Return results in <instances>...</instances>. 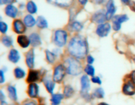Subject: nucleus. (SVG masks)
I'll return each instance as SVG.
<instances>
[{
	"label": "nucleus",
	"instance_id": "9b49d317",
	"mask_svg": "<svg viewBox=\"0 0 135 105\" xmlns=\"http://www.w3.org/2000/svg\"><path fill=\"white\" fill-rule=\"evenodd\" d=\"M105 20H107L106 15H105V13H104L102 10H99V11L96 12L92 16V20H93V22L100 24L104 23L105 21Z\"/></svg>",
	"mask_w": 135,
	"mask_h": 105
},
{
	"label": "nucleus",
	"instance_id": "c756f323",
	"mask_svg": "<svg viewBox=\"0 0 135 105\" xmlns=\"http://www.w3.org/2000/svg\"><path fill=\"white\" fill-rule=\"evenodd\" d=\"M71 28L73 31L79 32L83 30V25L80 22H77V21H75V22H73L71 24Z\"/></svg>",
	"mask_w": 135,
	"mask_h": 105
},
{
	"label": "nucleus",
	"instance_id": "39448f33",
	"mask_svg": "<svg viewBox=\"0 0 135 105\" xmlns=\"http://www.w3.org/2000/svg\"><path fill=\"white\" fill-rule=\"evenodd\" d=\"M129 20L127 14H120L114 17L113 20V28L115 31H119L121 28V24Z\"/></svg>",
	"mask_w": 135,
	"mask_h": 105
},
{
	"label": "nucleus",
	"instance_id": "9d476101",
	"mask_svg": "<svg viewBox=\"0 0 135 105\" xmlns=\"http://www.w3.org/2000/svg\"><path fill=\"white\" fill-rule=\"evenodd\" d=\"M107 12L105 13L107 20H111L116 12V7L113 0H109L106 5Z\"/></svg>",
	"mask_w": 135,
	"mask_h": 105
},
{
	"label": "nucleus",
	"instance_id": "a878e982",
	"mask_svg": "<svg viewBox=\"0 0 135 105\" xmlns=\"http://www.w3.org/2000/svg\"><path fill=\"white\" fill-rule=\"evenodd\" d=\"M74 94V89L71 85H66L64 87V90H63V94L67 98H69V97H72L73 94Z\"/></svg>",
	"mask_w": 135,
	"mask_h": 105
},
{
	"label": "nucleus",
	"instance_id": "de8ad7c7",
	"mask_svg": "<svg viewBox=\"0 0 135 105\" xmlns=\"http://www.w3.org/2000/svg\"><path fill=\"white\" fill-rule=\"evenodd\" d=\"M133 60H134V62H135V57L134 58V59H133Z\"/></svg>",
	"mask_w": 135,
	"mask_h": 105
},
{
	"label": "nucleus",
	"instance_id": "423d86ee",
	"mask_svg": "<svg viewBox=\"0 0 135 105\" xmlns=\"http://www.w3.org/2000/svg\"><path fill=\"white\" fill-rule=\"evenodd\" d=\"M111 28L112 27L109 23L100 24L96 29V34L100 38H104L109 34Z\"/></svg>",
	"mask_w": 135,
	"mask_h": 105
},
{
	"label": "nucleus",
	"instance_id": "4be33fe9",
	"mask_svg": "<svg viewBox=\"0 0 135 105\" xmlns=\"http://www.w3.org/2000/svg\"><path fill=\"white\" fill-rule=\"evenodd\" d=\"M8 93H9V97L13 101H17V89L13 85H9L7 87Z\"/></svg>",
	"mask_w": 135,
	"mask_h": 105
},
{
	"label": "nucleus",
	"instance_id": "f257e3e1",
	"mask_svg": "<svg viewBox=\"0 0 135 105\" xmlns=\"http://www.w3.org/2000/svg\"><path fill=\"white\" fill-rule=\"evenodd\" d=\"M68 51L73 57L83 59L88 54V43L85 38L82 35H75L69 41Z\"/></svg>",
	"mask_w": 135,
	"mask_h": 105
},
{
	"label": "nucleus",
	"instance_id": "1a4fd4ad",
	"mask_svg": "<svg viewBox=\"0 0 135 105\" xmlns=\"http://www.w3.org/2000/svg\"><path fill=\"white\" fill-rule=\"evenodd\" d=\"M26 26L25 22L19 19H17L13 22V29L17 34H22L25 32L26 30Z\"/></svg>",
	"mask_w": 135,
	"mask_h": 105
},
{
	"label": "nucleus",
	"instance_id": "a211bd4d",
	"mask_svg": "<svg viewBox=\"0 0 135 105\" xmlns=\"http://www.w3.org/2000/svg\"><path fill=\"white\" fill-rule=\"evenodd\" d=\"M9 60H10L11 62L13 63H17L18 62V60H20V55L17 49H12L10 51L9 54Z\"/></svg>",
	"mask_w": 135,
	"mask_h": 105
},
{
	"label": "nucleus",
	"instance_id": "a18cd8bd",
	"mask_svg": "<svg viewBox=\"0 0 135 105\" xmlns=\"http://www.w3.org/2000/svg\"><path fill=\"white\" fill-rule=\"evenodd\" d=\"M1 105H7V103L5 101H1Z\"/></svg>",
	"mask_w": 135,
	"mask_h": 105
},
{
	"label": "nucleus",
	"instance_id": "cd10ccee",
	"mask_svg": "<svg viewBox=\"0 0 135 105\" xmlns=\"http://www.w3.org/2000/svg\"><path fill=\"white\" fill-rule=\"evenodd\" d=\"M1 42H2V43L4 45L7 47H9L13 45V39L11 37L8 36V35H5V36L3 37L2 39H1Z\"/></svg>",
	"mask_w": 135,
	"mask_h": 105
},
{
	"label": "nucleus",
	"instance_id": "f03ea898",
	"mask_svg": "<svg viewBox=\"0 0 135 105\" xmlns=\"http://www.w3.org/2000/svg\"><path fill=\"white\" fill-rule=\"evenodd\" d=\"M65 67L67 74L72 76H78L83 72L81 63L76 58L68 57L65 60Z\"/></svg>",
	"mask_w": 135,
	"mask_h": 105
},
{
	"label": "nucleus",
	"instance_id": "c03bdc74",
	"mask_svg": "<svg viewBox=\"0 0 135 105\" xmlns=\"http://www.w3.org/2000/svg\"><path fill=\"white\" fill-rule=\"evenodd\" d=\"M104 1H105V0H96V3H97L98 4H102L104 2Z\"/></svg>",
	"mask_w": 135,
	"mask_h": 105
},
{
	"label": "nucleus",
	"instance_id": "5701e85b",
	"mask_svg": "<svg viewBox=\"0 0 135 105\" xmlns=\"http://www.w3.org/2000/svg\"><path fill=\"white\" fill-rule=\"evenodd\" d=\"M36 25L38 28H46L48 26V24H47V21L46 20V18L44 17L40 16L38 17L36 20Z\"/></svg>",
	"mask_w": 135,
	"mask_h": 105
},
{
	"label": "nucleus",
	"instance_id": "c85d7f7f",
	"mask_svg": "<svg viewBox=\"0 0 135 105\" xmlns=\"http://www.w3.org/2000/svg\"><path fill=\"white\" fill-rule=\"evenodd\" d=\"M14 74L16 78L21 79L23 78L25 76L26 74L24 70H22L21 68H16L14 70Z\"/></svg>",
	"mask_w": 135,
	"mask_h": 105
},
{
	"label": "nucleus",
	"instance_id": "bb28decb",
	"mask_svg": "<svg viewBox=\"0 0 135 105\" xmlns=\"http://www.w3.org/2000/svg\"><path fill=\"white\" fill-rule=\"evenodd\" d=\"M46 59H47V61L50 63L52 64L55 62V54L54 52H51V51H49V50H46Z\"/></svg>",
	"mask_w": 135,
	"mask_h": 105
},
{
	"label": "nucleus",
	"instance_id": "7ed1b4c3",
	"mask_svg": "<svg viewBox=\"0 0 135 105\" xmlns=\"http://www.w3.org/2000/svg\"><path fill=\"white\" fill-rule=\"evenodd\" d=\"M68 34L65 30H58L55 32L54 42L59 47H63L67 43Z\"/></svg>",
	"mask_w": 135,
	"mask_h": 105
},
{
	"label": "nucleus",
	"instance_id": "473e14b6",
	"mask_svg": "<svg viewBox=\"0 0 135 105\" xmlns=\"http://www.w3.org/2000/svg\"><path fill=\"white\" fill-rule=\"evenodd\" d=\"M8 30V26L5 22H0V31L2 34H5Z\"/></svg>",
	"mask_w": 135,
	"mask_h": 105
},
{
	"label": "nucleus",
	"instance_id": "393cba45",
	"mask_svg": "<svg viewBox=\"0 0 135 105\" xmlns=\"http://www.w3.org/2000/svg\"><path fill=\"white\" fill-rule=\"evenodd\" d=\"M26 9H27L28 12L30 14H35L37 12L38 8H37L36 5L34 1H30L28 2L27 5H26Z\"/></svg>",
	"mask_w": 135,
	"mask_h": 105
},
{
	"label": "nucleus",
	"instance_id": "79ce46f5",
	"mask_svg": "<svg viewBox=\"0 0 135 105\" xmlns=\"http://www.w3.org/2000/svg\"><path fill=\"white\" fill-rule=\"evenodd\" d=\"M79 1L80 2V3L81 4V5H84L87 3V2H88V0H79Z\"/></svg>",
	"mask_w": 135,
	"mask_h": 105
},
{
	"label": "nucleus",
	"instance_id": "4c0bfd02",
	"mask_svg": "<svg viewBox=\"0 0 135 105\" xmlns=\"http://www.w3.org/2000/svg\"><path fill=\"white\" fill-rule=\"evenodd\" d=\"M131 80L135 83V70L133 71L131 74Z\"/></svg>",
	"mask_w": 135,
	"mask_h": 105
},
{
	"label": "nucleus",
	"instance_id": "6ab92c4d",
	"mask_svg": "<svg viewBox=\"0 0 135 105\" xmlns=\"http://www.w3.org/2000/svg\"><path fill=\"white\" fill-rule=\"evenodd\" d=\"M47 1L51 3L58 5V6L66 7H69V5H71L73 0H47Z\"/></svg>",
	"mask_w": 135,
	"mask_h": 105
},
{
	"label": "nucleus",
	"instance_id": "2f4dec72",
	"mask_svg": "<svg viewBox=\"0 0 135 105\" xmlns=\"http://www.w3.org/2000/svg\"><path fill=\"white\" fill-rule=\"evenodd\" d=\"M84 71L90 76H92L93 77L95 74V69L91 64L86 65V66L84 68Z\"/></svg>",
	"mask_w": 135,
	"mask_h": 105
},
{
	"label": "nucleus",
	"instance_id": "f3484780",
	"mask_svg": "<svg viewBox=\"0 0 135 105\" xmlns=\"http://www.w3.org/2000/svg\"><path fill=\"white\" fill-rule=\"evenodd\" d=\"M29 39L30 41V44L33 47H38L42 43L40 37L36 33H32V34H30V36H29Z\"/></svg>",
	"mask_w": 135,
	"mask_h": 105
},
{
	"label": "nucleus",
	"instance_id": "ea45409f",
	"mask_svg": "<svg viewBox=\"0 0 135 105\" xmlns=\"http://www.w3.org/2000/svg\"><path fill=\"white\" fill-rule=\"evenodd\" d=\"M129 5H130V7H131V8L132 10H133L134 11H135V3L130 2Z\"/></svg>",
	"mask_w": 135,
	"mask_h": 105
},
{
	"label": "nucleus",
	"instance_id": "412c9836",
	"mask_svg": "<svg viewBox=\"0 0 135 105\" xmlns=\"http://www.w3.org/2000/svg\"><path fill=\"white\" fill-rule=\"evenodd\" d=\"M24 22L27 27L30 28L33 27L36 24L35 18L31 14H28V15L25 16V18H24Z\"/></svg>",
	"mask_w": 135,
	"mask_h": 105
},
{
	"label": "nucleus",
	"instance_id": "aec40b11",
	"mask_svg": "<svg viewBox=\"0 0 135 105\" xmlns=\"http://www.w3.org/2000/svg\"><path fill=\"white\" fill-rule=\"evenodd\" d=\"M39 79V72L36 70H30L27 77V82L32 83L38 81Z\"/></svg>",
	"mask_w": 135,
	"mask_h": 105
},
{
	"label": "nucleus",
	"instance_id": "58836bf2",
	"mask_svg": "<svg viewBox=\"0 0 135 105\" xmlns=\"http://www.w3.org/2000/svg\"><path fill=\"white\" fill-rule=\"evenodd\" d=\"M23 105H36V104L34 101H28V102H25Z\"/></svg>",
	"mask_w": 135,
	"mask_h": 105
},
{
	"label": "nucleus",
	"instance_id": "0eeeda50",
	"mask_svg": "<svg viewBox=\"0 0 135 105\" xmlns=\"http://www.w3.org/2000/svg\"><path fill=\"white\" fill-rule=\"evenodd\" d=\"M80 83H81V94L83 96H86L88 91L90 89V81L86 75L82 76L80 79Z\"/></svg>",
	"mask_w": 135,
	"mask_h": 105
},
{
	"label": "nucleus",
	"instance_id": "49530a36",
	"mask_svg": "<svg viewBox=\"0 0 135 105\" xmlns=\"http://www.w3.org/2000/svg\"><path fill=\"white\" fill-rule=\"evenodd\" d=\"M98 105H109V104L105 103V102H100V103L98 104Z\"/></svg>",
	"mask_w": 135,
	"mask_h": 105
},
{
	"label": "nucleus",
	"instance_id": "6e6552de",
	"mask_svg": "<svg viewBox=\"0 0 135 105\" xmlns=\"http://www.w3.org/2000/svg\"><path fill=\"white\" fill-rule=\"evenodd\" d=\"M123 92L126 95L131 96L135 94V83L132 80L128 81L123 87Z\"/></svg>",
	"mask_w": 135,
	"mask_h": 105
},
{
	"label": "nucleus",
	"instance_id": "4468645a",
	"mask_svg": "<svg viewBox=\"0 0 135 105\" xmlns=\"http://www.w3.org/2000/svg\"><path fill=\"white\" fill-rule=\"evenodd\" d=\"M38 93H39V87L36 83H32L30 84L28 87V95L31 98H36L38 96Z\"/></svg>",
	"mask_w": 135,
	"mask_h": 105
},
{
	"label": "nucleus",
	"instance_id": "20e7f679",
	"mask_svg": "<svg viewBox=\"0 0 135 105\" xmlns=\"http://www.w3.org/2000/svg\"><path fill=\"white\" fill-rule=\"evenodd\" d=\"M65 72H66V68L64 65L59 64V65L57 66L54 69L53 80H54L55 82H61L64 77Z\"/></svg>",
	"mask_w": 135,
	"mask_h": 105
},
{
	"label": "nucleus",
	"instance_id": "a19ab883",
	"mask_svg": "<svg viewBox=\"0 0 135 105\" xmlns=\"http://www.w3.org/2000/svg\"><path fill=\"white\" fill-rule=\"evenodd\" d=\"M4 98H5V96H4V94L2 91H0V99H1V101H3Z\"/></svg>",
	"mask_w": 135,
	"mask_h": 105
},
{
	"label": "nucleus",
	"instance_id": "72a5a7b5",
	"mask_svg": "<svg viewBox=\"0 0 135 105\" xmlns=\"http://www.w3.org/2000/svg\"><path fill=\"white\" fill-rule=\"evenodd\" d=\"M92 81L93 83H94L99 84V85H101L102 84V80L98 76H95V77L93 76L92 78Z\"/></svg>",
	"mask_w": 135,
	"mask_h": 105
},
{
	"label": "nucleus",
	"instance_id": "f8f14e48",
	"mask_svg": "<svg viewBox=\"0 0 135 105\" xmlns=\"http://www.w3.org/2000/svg\"><path fill=\"white\" fill-rule=\"evenodd\" d=\"M34 50L33 49L29 50L26 55V63L30 69L34 66Z\"/></svg>",
	"mask_w": 135,
	"mask_h": 105
},
{
	"label": "nucleus",
	"instance_id": "b1692460",
	"mask_svg": "<svg viewBox=\"0 0 135 105\" xmlns=\"http://www.w3.org/2000/svg\"><path fill=\"white\" fill-rule=\"evenodd\" d=\"M64 95L61 94H53L51 96V101L52 105H59Z\"/></svg>",
	"mask_w": 135,
	"mask_h": 105
},
{
	"label": "nucleus",
	"instance_id": "37998d69",
	"mask_svg": "<svg viewBox=\"0 0 135 105\" xmlns=\"http://www.w3.org/2000/svg\"><path fill=\"white\" fill-rule=\"evenodd\" d=\"M124 4H129L130 3V0H121Z\"/></svg>",
	"mask_w": 135,
	"mask_h": 105
},
{
	"label": "nucleus",
	"instance_id": "7c9ffc66",
	"mask_svg": "<svg viewBox=\"0 0 135 105\" xmlns=\"http://www.w3.org/2000/svg\"><path fill=\"white\" fill-rule=\"evenodd\" d=\"M94 97L98 98H102L104 97V91L102 88H98L94 91L93 93Z\"/></svg>",
	"mask_w": 135,
	"mask_h": 105
},
{
	"label": "nucleus",
	"instance_id": "dca6fc26",
	"mask_svg": "<svg viewBox=\"0 0 135 105\" xmlns=\"http://www.w3.org/2000/svg\"><path fill=\"white\" fill-rule=\"evenodd\" d=\"M17 42H18V45L22 48H27L30 44L29 38L25 35H20L17 38Z\"/></svg>",
	"mask_w": 135,
	"mask_h": 105
},
{
	"label": "nucleus",
	"instance_id": "f704fd0d",
	"mask_svg": "<svg viewBox=\"0 0 135 105\" xmlns=\"http://www.w3.org/2000/svg\"><path fill=\"white\" fill-rule=\"evenodd\" d=\"M17 0H0V3L1 5L3 4H8V5H11V4L15 3Z\"/></svg>",
	"mask_w": 135,
	"mask_h": 105
},
{
	"label": "nucleus",
	"instance_id": "2eb2a0df",
	"mask_svg": "<svg viewBox=\"0 0 135 105\" xmlns=\"http://www.w3.org/2000/svg\"><path fill=\"white\" fill-rule=\"evenodd\" d=\"M5 14L8 17H11V18H15L17 15V13H18V9L16 7L11 4V5H8L5 7Z\"/></svg>",
	"mask_w": 135,
	"mask_h": 105
},
{
	"label": "nucleus",
	"instance_id": "e433bc0d",
	"mask_svg": "<svg viewBox=\"0 0 135 105\" xmlns=\"http://www.w3.org/2000/svg\"><path fill=\"white\" fill-rule=\"evenodd\" d=\"M94 61V59L93 58V56H91V55H88L87 56V62L88 64H92V63Z\"/></svg>",
	"mask_w": 135,
	"mask_h": 105
},
{
	"label": "nucleus",
	"instance_id": "ddd939ff",
	"mask_svg": "<svg viewBox=\"0 0 135 105\" xmlns=\"http://www.w3.org/2000/svg\"><path fill=\"white\" fill-rule=\"evenodd\" d=\"M43 82L45 87H46V89L47 90V91L50 93H51V94H52L55 85L54 80H52L50 77L46 76V77H44V78L43 79Z\"/></svg>",
	"mask_w": 135,
	"mask_h": 105
},
{
	"label": "nucleus",
	"instance_id": "c9c22d12",
	"mask_svg": "<svg viewBox=\"0 0 135 105\" xmlns=\"http://www.w3.org/2000/svg\"><path fill=\"white\" fill-rule=\"evenodd\" d=\"M5 81V77H4V72L3 70L0 71V83H3Z\"/></svg>",
	"mask_w": 135,
	"mask_h": 105
}]
</instances>
